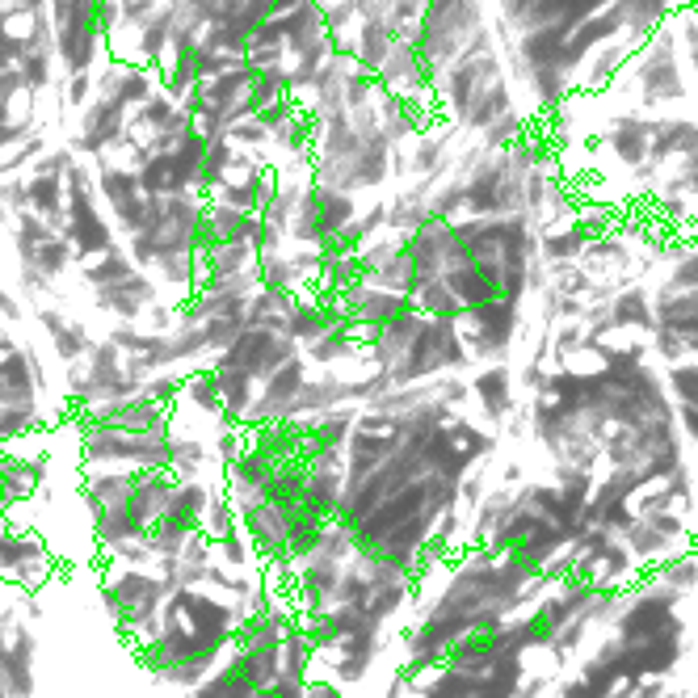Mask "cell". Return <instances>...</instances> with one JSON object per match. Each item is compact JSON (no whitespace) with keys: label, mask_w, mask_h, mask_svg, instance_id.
Returning <instances> with one entry per match:
<instances>
[{"label":"cell","mask_w":698,"mask_h":698,"mask_svg":"<svg viewBox=\"0 0 698 698\" xmlns=\"http://www.w3.org/2000/svg\"><path fill=\"white\" fill-rule=\"evenodd\" d=\"M97 589H106L118 614H114V635L127 640L131 648L143 644L160 623V610L169 602V585L156 568H122V564H106L101 568Z\"/></svg>","instance_id":"cell-1"},{"label":"cell","mask_w":698,"mask_h":698,"mask_svg":"<svg viewBox=\"0 0 698 698\" xmlns=\"http://www.w3.org/2000/svg\"><path fill=\"white\" fill-rule=\"evenodd\" d=\"M169 434H114V429H76V463L93 467H127V471H169Z\"/></svg>","instance_id":"cell-2"},{"label":"cell","mask_w":698,"mask_h":698,"mask_svg":"<svg viewBox=\"0 0 698 698\" xmlns=\"http://www.w3.org/2000/svg\"><path fill=\"white\" fill-rule=\"evenodd\" d=\"M59 568V556L51 551V543L38 535V530L17 526L9 530V539L0 543V581L9 589H43Z\"/></svg>","instance_id":"cell-3"},{"label":"cell","mask_w":698,"mask_h":698,"mask_svg":"<svg viewBox=\"0 0 698 698\" xmlns=\"http://www.w3.org/2000/svg\"><path fill=\"white\" fill-rule=\"evenodd\" d=\"M299 358V345L286 337V333H270V328H249L244 324V333L223 349V354L207 358L211 366H232V371L249 375L253 383H265L282 362Z\"/></svg>","instance_id":"cell-4"},{"label":"cell","mask_w":698,"mask_h":698,"mask_svg":"<svg viewBox=\"0 0 698 698\" xmlns=\"http://www.w3.org/2000/svg\"><path fill=\"white\" fill-rule=\"evenodd\" d=\"M345 223H354V202L349 194H337V190H307L299 198V211L291 219V236L299 244H312V249H324Z\"/></svg>","instance_id":"cell-5"},{"label":"cell","mask_w":698,"mask_h":698,"mask_svg":"<svg viewBox=\"0 0 698 698\" xmlns=\"http://www.w3.org/2000/svg\"><path fill=\"white\" fill-rule=\"evenodd\" d=\"M307 379H312V366L303 362V354L282 362L270 379L257 383V400L249 408V417H244V425L257 429V425H270V421H295V400H299Z\"/></svg>","instance_id":"cell-6"},{"label":"cell","mask_w":698,"mask_h":698,"mask_svg":"<svg viewBox=\"0 0 698 698\" xmlns=\"http://www.w3.org/2000/svg\"><path fill=\"white\" fill-rule=\"evenodd\" d=\"M76 429H114V434H169L173 429V408H160L148 396H135L127 404H110V408H93V413L72 417Z\"/></svg>","instance_id":"cell-7"},{"label":"cell","mask_w":698,"mask_h":698,"mask_svg":"<svg viewBox=\"0 0 698 698\" xmlns=\"http://www.w3.org/2000/svg\"><path fill=\"white\" fill-rule=\"evenodd\" d=\"M379 652H383V631L379 627H366L358 635H349V640H341L337 648L320 652L316 665L320 661L328 665V682H337V686H362L366 677H371Z\"/></svg>","instance_id":"cell-8"},{"label":"cell","mask_w":698,"mask_h":698,"mask_svg":"<svg viewBox=\"0 0 698 698\" xmlns=\"http://www.w3.org/2000/svg\"><path fill=\"white\" fill-rule=\"evenodd\" d=\"M34 324L47 333L51 354H55L59 366H76V362H85V358H89V349H93V341H97V337L89 333V324H85V320H76V316L64 312V307H51V303L34 307Z\"/></svg>","instance_id":"cell-9"},{"label":"cell","mask_w":698,"mask_h":698,"mask_svg":"<svg viewBox=\"0 0 698 698\" xmlns=\"http://www.w3.org/2000/svg\"><path fill=\"white\" fill-rule=\"evenodd\" d=\"M152 303H160V286H156L152 274H143V270H135L131 278H122L114 286L93 291V307H97V312H106V316H114L118 324L143 320V312H148Z\"/></svg>","instance_id":"cell-10"},{"label":"cell","mask_w":698,"mask_h":698,"mask_svg":"<svg viewBox=\"0 0 698 698\" xmlns=\"http://www.w3.org/2000/svg\"><path fill=\"white\" fill-rule=\"evenodd\" d=\"M341 307L333 295H320V291H307V295H295L291 312H286V337H291L299 349L320 341L328 328H341ZM349 328V324H345Z\"/></svg>","instance_id":"cell-11"},{"label":"cell","mask_w":698,"mask_h":698,"mask_svg":"<svg viewBox=\"0 0 698 698\" xmlns=\"http://www.w3.org/2000/svg\"><path fill=\"white\" fill-rule=\"evenodd\" d=\"M354 421H358V408H333V413H320V417L299 421L303 459L345 455V442H349V434H354Z\"/></svg>","instance_id":"cell-12"},{"label":"cell","mask_w":698,"mask_h":698,"mask_svg":"<svg viewBox=\"0 0 698 698\" xmlns=\"http://www.w3.org/2000/svg\"><path fill=\"white\" fill-rule=\"evenodd\" d=\"M173 488H177V480L169 476V471H139L135 476V488L127 492V513H131V522L139 526V530H148L164 509H169V501H173Z\"/></svg>","instance_id":"cell-13"},{"label":"cell","mask_w":698,"mask_h":698,"mask_svg":"<svg viewBox=\"0 0 698 698\" xmlns=\"http://www.w3.org/2000/svg\"><path fill=\"white\" fill-rule=\"evenodd\" d=\"M215 459H211V446L202 442L198 434H181V429H173L169 438V476L173 480H211Z\"/></svg>","instance_id":"cell-14"},{"label":"cell","mask_w":698,"mask_h":698,"mask_svg":"<svg viewBox=\"0 0 698 698\" xmlns=\"http://www.w3.org/2000/svg\"><path fill=\"white\" fill-rule=\"evenodd\" d=\"M249 446L257 450L261 459H270L274 467H278V463H291V459H303L299 421H270V425H257V429H249Z\"/></svg>","instance_id":"cell-15"},{"label":"cell","mask_w":698,"mask_h":698,"mask_svg":"<svg viewBox=\"0 0 698 698\" xmlns=\"http://www.w3.org/2000/svg\"><path fill=\"white\" fill-rule=\"evenodd\" d=\"M177 404H186L190 413H198L202 421H215V425L223 421L219 383H215V375H211V366H207V362L181 375V396H177Z\"/></svg>","instance_id":"cell-16"},{"label":"cell","mask_w":698,"mask_h":698,"mask_svg":"<svg viewBox=\"0 0 698 698\" xmlns=\"http://www.w3.org/2000/svg\"><path fill=\"white\" fill-rule=\"evenodd\" d=\"M211 375L219 383V400H223V421L219 425H244V417H249V408L257 400V383L249 375L232 371V366H211Z\"/></svg>","instance_id":"cell-17"},{"label":"cell","mask_w":698,"mask_h":698,"mask_svg":"<svg viewBox=\"0 0 698 698\" xmlns=\"http://www.w3.org/2000/svg\"><path fill=\"white\" fill-rule=\"evenodd\" d=\"M299 354H303L307 366H316V371H333V366H341V362H362V345H358V337L341 324V328H328L320 341L303 345Z\"/></svg>","instance_id":"cell-18"},{"label":"cell","mask_w":698,"mask_h":698,"mask_svg":"<svg viewBox=\"0 0 698 698\" xmlns=\"http://www.w3.org/2000/svg\"><path fill=\"white\" fill-rule=\"evenodd\" d=\"M253 244L249 240H236V244H211V249L198 253V274L202 282H219V278H232V274H244L253 270Z\"/></svg>","instance_id":"cell-19"},{"label":"cell","mask_w":698,"mask_h":698,"mask_svg":"<svg viewBox=\"0 0 698 698\" xmlns=\"http://www.w3.org/2000/svg\"><path fill=\"white\" fill-rule=\"evenodd\" d=\"M303 488H307V459H291V463H278L274 476L265 480L261 488V501L274 505V509H286L291 513L299 501H303Z\"/></svg>","instance_id":"cell-20"},{"label":"cell","mask_w":698,"mask_h":698,"mask_svg":"<svg viewBox=\"0 0 698 698\" xmlns=\"http://www.w3.org/2000/svg\"><path fill=\"white\" fill-rule=\"evenodd\" d=\"M295 295L291 291H270V286H257L244 303V324L249 328H270V333H286V312H291Z\"/></svg>","instance_id":"cell-21"},{"label":"cell","mask_w":698,"mask_h":698,"mask_svg":"<svg viewBox=\"0 0 698 698\" xmlns=\"http://www.w3.org/2000/svg\"><path fill=\"white\" fill-rule=\"evenodd\" d=\"M312 669H316V648L307 644V635L299 631V614H295V623L278 640V673L295 677V682H312Z\"/></svg>","instance_id":"cell-22"},{"label":"cell","mask_w":698,"mask_h":698,"mask_svg":"<svg viewBox=\"0 0 698 698\" xmlns=\"http://www.w3.org/2000/svg\"><path fill=\"white\" fill-rule=\"evenodd\" d=\"M215 564V551H211V539L202 535H190L186 547L177 556V577H173V589H207V568Z\"/></svg>","instance_id":"cell-23"},{"label":"cell","mask_w":698,"mask_h":698,"mask_svg":"<svg viewBox=\"0 0 698 698\" xmlns=\"http://www.w3.org/2000/svg\"><path fill=\"white\" fill-rule=\"evenodd\" d=\"M413 593H417V585L413 581H392V585H375L371 589V598H366V606H362V614H366V623H375L379 631L396 619V614L413 602Z\"/></svg>","instance_id":"cell-24"},{"label":"cell","mask_w":698,"mask_h":698,"mask_svg":"<svg viewBox=\"0 0 698 698\" xmlns=\"http://www.w3.org/2000/svg\"><path fill=\"white\" fill-rule=\"evenodd\" d=\"M471 392H476L488 421H505L509 417L513 396H509V371H505V366H488V371H480L476 383H471Z\"/></svg>","instance_id":"cell-25"},{"label":"cell","mask_w":698,"mask_h":698,"mask_svg":"<svg viewBox=\"0 0 698 698\" xmlns=\"http://www.w3.org/2000/svg\"><path fill=\"white\" fill-rule=\"evenodd\" d=\"M76 265V253H72V244L64 240V236H47L43 244L34 249V257L30 261H22V270H34V274H43L51 286H55V278H64L68 270Z\"/></svg>","instance_id":"cell-26"},{"label":"cell","mask_w":698,"mask_h":698,"mask_svg":"<svg viewBox=\"0 0 698 698\" xmlns=\"http://www.w3.org/2000/svg\"><path fill=\"white\" fill-rule=\"evenodd\" d=\"M135 274V261L127 257V249H106L101 257L85 261V282H89V291H101V286H114L122 278H131Z\"/></svg>","instance_id":"cell-27"},{"label":"cell","mask_w":698,"mask_h":698,"mask_svg":"<svg viewBox=\"0 0 698 698\" xmlns=\"http://www.w3.org/2000/svg\"><path fill=\"white\" fill-rule=\"evenodd\" d=\"M236 526H240V513H236V505L228 501V492H223L219 480H215L211 501H207V509H202V535L215 543V539H223V535H228V530H236Z\"/></svg>","instance_id":"cell-28"},{"label":"cell","mask_w":698,"mask_h":698,"mask_svg":"<svg viewBox=\"0 0 698 698\" xmlns=\"http://www.w3.org/2000/svg\"><path fill=\"white\" fill-rule=\"evenodd\" d=\"M211 551H215V564L232 568V572L261 568V564H257V556H253V543L244 539V530H240V526H236V530H228V535H223V539H215V543H211Z\"/></svg>","instance_id":"cell-29"},{"label":"cell","mask_w":698,"mask_h":698,"mask_svg":"<svg viewBox=\"0 0 698 698\" xmlns=\"http://www.w3.org/2000/svg\"><path fill=\"white\" fill-rule=\"evenodd\" d=\"M249 450V425H215L211 434V459L215 467H228L232 459H240Z\"/></svg>","instance_id":"cell-30"},{"label":"cell","mask_w":698,"mask_h":698,"mask_svg":"<svg viewBox=\"0 0 698 698\" xmlns=\"http://www.w3.org/2000/svg\"><path fill=\"white\" fill-rule=\"evenodd\" d=\"M244 333V320H207L202 324V341H207V358L223 354L236 337Z\"/></svg>","instance_id":"cell-31"},{"label":"cell","mask_w":698,"mask_h":698,"mask_svg":"<svg viewBox=\"0 0 698 698\" xmlns=\"http://www.w3.org/2000/svg\"><path fill=\"white\" fill-rule=\"evenodd\" d=\"M143 396L156 400L160 408H177V396H181V375L177 371H160L143 383Z\"/></svg>","instance_id":"cell-32"},{"label":"cell","mask_w":698,"mask_h":698,"mask_svg":"<svg viewBox=\"0 0 698 698\" xmlns=\"http://www.w3.org/2000/svg\"><path fill=\"white\" fill-rule=\"evenodd\" d=\"M143 328H148V333H173L177 328V320H173V303H152L148 312H143Z\"/></svg>","instance_id":"cell-33"},{"label":"cell","mask_w":698,"mask_h":698,"mask_svg":"<svg viewBox=\"0 0 698 698\" xmlns=\"http://www.w3.org/2000/svg\"><path fill=\"white\" fill-rule=\"evenodd\" d=\"M0 320H5V324H22V320H26V307H22V299H17L9 286H5V278H0Z\"/></svg>","instance_id":"cell-34"},{"label":"cell","mask_w":698,"mask_h":698,"mask_svg":"<svg viewBox=\"0 0 698 698\" xmlns=\"http://www.w3.org/2000/svg\"><path fill=\"white\" fill-rule=\"evenodd\" d=\"M303 690H307V682H295V677H274L270 686L261 690V698H303Z\"/></svg>","instance_id":"cell-35"}]
</instances>
